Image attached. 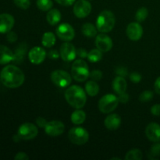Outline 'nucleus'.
I'll list each match as a JSON object with an SVG mask.
<instances>
[{
    "instance_id": "nucleus-37",
    "label": "nucleus",
    "mask_w": 160,
    "mask_h": 160,
    "mask_svg": "<svg viewBox=\"0 0 160 160\" xmlns=\"http://www.w3.org/2000/svg\"><path fill=\"white\" fill-rule=\"evenodd\" d=\"M47 123H48L47 120L42 117H39L36 119V124L41 128H45V126H46Z\"/></svg>"
},
{
    "instance_id": "nucleus-18",
    "label": "nucleus",
    "mask_w": 160,
    "mask_h": 160,
    "mask_svg": "<svg viewBox=\"0 0 160 160\" xmlns=\"http://www.w3.org/2000/svg\"><path fill=\"white\" fill-rule=\"evenodd\" d=\"M104 124L109 131H115L120 128L121 124V118L118 114L112 113L106 117L104 120Z\"/></svg>"
},
{
    "instance_id": "nucleus-20",
    "label": "nucleus",
    "mask_w": 160,
    "mask_h": 160,
    "mask_svg": "<svg viewBox=\"0 0 160 160\" xmlns=\"http://www.w3.org/2000/svg\"><path fill=\"white\" fill-rule=\"evenodd\" d=\"M112 86L114 92L119 95V94L123 93V92H126L128 84H127L126 80L124 79L123 77L117 76L112 81Z\"/></svg>"
},
{
    "instance_id": "nucleus-38",
    "label": "nucleus",
    "mask_w": 160,
    "mask_h": 160,
    "mask_svg": "<svg viewBox=\"0 0 160 160\" xmlns=\"http://www.w3.org/2000/svg\"><path fill=\"white\" fill-rule=\"evenodd\" d=\"M117 98H118L119 102L127 103L128 101H129V95H128L126 92L119 94V96L117 97Z\"/></svg>"
},
{
    "instance_id": "nucleus-21",
    "label": "nucleus",
    "mask_w": 160,
    "mask_h": 160,
    "mask_svg": "<svg viewBox=\"0 0 160 160\" xmlns=\"http://www.w3.org/2000/svg\"><path fill=\"white\" fill-rule=\"evenodd\" d=\"M46 20L50 25L55 26L60 22L61 12L57 9H51L47 13Z\"/></svg>"
},
{
    "instance_id": "nucleus-17",
    "label": "nucleus",
    "mask_w": 160,
    "mask_h": 160,
    "mask_svg": "<svg viewBox=\"0 0 160 160\" xmlns=\"http://www.w3.org/2000/svg\"><path fill=\"white\" fill-rule=\"evenodd\" d=\"M145 134L148 139L151 142H160V125L156 123H150L145 129Z\"/></svg>"
},
{
    "instance_id": "nucleus-40",
    "label": "nucleus",
    "mask_w": 160,
    "mask_h": 160,
    "mask_svg": "<svg viewBox=\"0 0 160 160\" xmlns=\"http://www.w3.org/2000/svg\"><path fill=\"white\" fill-rule=\"evenodd\" d=\"M55 1H56L58 4L61 5V6H69L73 5L76 0H55Z\"/></svg>"
},
{
    "instance_id": "nucleus-34",
    "label": "nucleus",
    "mask_w": 160,
    "mask_h": 160,
    "mask_svg": "<svg viewBox=\"0 0 160 160\" xmlns=\"http://www.w3.org/2000/svg\"><path fill=\"white\" fill-rule=\"evenodd\" d=\"M150 155L152 156V159H155L157 156H160V143L159 142H156V145H153L152 147L151 150H150Z\"/></svg>"
},
{
    "instance_id": "nucleus-23",
    "label": "nucleus",
    "mask_w": 160,
    "mask_h": 160,
    "mask_svg": "<svg viewBox=\"0 0 160 160\" xmlns=\"http://www.w3.org/2000/svg\"><path fill=\"white\" fill-rule=\"evenodd\" d=\"M56 35L51 31L45 32L42 38V44L45 48H52L56 44Z\"/></svg>"
},
{
    "instance_id": "nucleus-2",
    "label": "nucleus",
    "mask_w": 160,
    "mask_h": 160,
    "mask_svg": "<svg viewBox=\"0 0 160 160\" xmlns=\"http://www.w3.org/2000/svg\"><path fill=\"white\" fill-rule=\"evenodd\" d=\"M64 97L68 104L75 109L83 108L87 102L86 92L78 85L70 86L66 90Z\"/></svg>"
},
{
    "instance_id": "nucleus-41",
    "label": "nucleus",
    "mask_w": 160,
    "mask_h": 160,
    "mask_svg": "<svg viewBox=\"0 0 160 160\" xmlns=\"http://www.w3.org/2000/svg\"><path fill=\"white\" fill-rule=\"evenodd\" d=\"M6 38L9 42H15L17 40V35L15 32H12V31H10L9 32L7 33Z\"/></svg>"
},
{
    "instance_id": "nucleus-24",
    "label": "nucleus",
    "mask_w": 160,
    "mask_h": 160,
    "mask_svg": "<svg viewBox=\"0 0 160 160\" xmlns=\"http://www.w3.org/2000/svg\"><path fill=\"white\" fill-rule=\"evenodd\" d=\"M81 31L85 37L94 38L97 35L98 29L92 23H86L83 24L82 28H81Z\"/></svg>"
},
{
    "instance_id": "nucleus-36",
    "label": "nucleus",
    "mask_w": 160,
    "mask_h": 160,
    "mask_svg": "<svg viewBox=\"0 0 160 160\" xmlns=\"http://www.w3.org/2000/svg\"><path fill=\"white\" fill-rule=\"evenodd\" d=\"M130 80L134 83H138L142 80V75L138 72H133L130 75Z\"/></svg>"
},
{
    "instance_id": "nucleus-45",
    "label": "nucleus",
    "mask_w": 160,
    "mask_h": 160,
    "mask_svg": "<svg viewBox=\"0 0 160 160\" xmlns=\"http://www.w3.org/2000/svg\"><path fill=\"white\" fill-rule=\"evenodd\" d=\"M154 87L155 91H156V93L160 95V77H159V78L156 80V81H155Z\"/></svg>"
},
{
    "instance_id": "nucleus-26",
    "label": "nucleus",
    "mask_w": 160,
    "mask_h": 160,
    "mask_svg": "<svg viewBox=\"0 0 160 160\" xmlns=\"http://www.w3.org/2000/svg\"><path fill=\"white\" fill-rule=\"evenodd\" d=\"M27 52V45L23 43L20 44L18 47H17V50H16L15 53H14V59L13 62H17V63H20L23 61V57L25 56Z\"/></svg>"
},
{
    "instance_id": "nucleus-11",
    "label": "nucleus",
    "mask_w": 160,
    "mask_h": 160,
    "mask_svg": "<svg viewBox=\"0 0 160 160\" xmlns=\"http://www.w3.org/2000/svg\"><path fill=\"white\" fill-rule=\"evenodd\" d=\"M65 131V125L59 120H52L47 123L45 131L50 137H58Z\"/></svg>"
},
{
    "instance_id": "nucleus-42",
    "label": "nucleus",
    "mask_w": 160,
    "mask_h": 160,
    "mask_svg": "<svg viewBox=\"0 0 160 160\" xmlns=\"http://www.w3.org/2000/svg\"><path fill=\"white\" fill-rule=\"evenodd\" d=\"M14 159L15 160H28L29 159V156L26 154L25 152H18L14 157Z\"/></svg>"
},
{
    "instance_id": "nucleus-3",
    "label": "nucleus",
    "mask_w": 160,
    "mask_h": 160,
    "mask_svg": "<svg viewBox=\"0 0 160 160\" xmlns=\"http://www.w3.org/2000/svg\"><path fill=\"white\" fill-rule=\"evenodd\" d=\"M115 23L116 18L113 12L109 10H103L97 17L96 28L101 33H108L113 29Z\"/></svg>"
},
{
    "instance_id": "nucleus-15",
    "label": "nucleus",
    "mask_w": 160,
    "mask_h": 160,
    "mask_svg": "<svg viewBox=\"0 0 160 160\" xmlns=\"http://www.w3.org/2000/svg\"><path fill=\"white\" fill-rule=\"evenodd\" d=\"M46 52L40 46L33 47L28 52V58L31 63L38 65L41 64L46 57Z\"/></svg>"
},
{
    "instance_id": "nucleus-5",
    "label": "nucleus",
    "mask_w": 160,
    "mask_h": 160,
    "mask_svg": "<svg viewBox=\"0 0 160 160\" xmlns=\"http://www.w3.org/2000/svg\"><path fill=\"white\" fill-rule=\"evenodd\" d=\"M119 104L118 98L113 94H107L102 97L98 101V109L102 113H109L117 108Z\"/></svg>"
},
{
    "instance_id": "nucleus-43",
    "label": "nucleus",
    "mask_w": 160,
    "mask_h": 160,
    "mask_svg": "<svg viewBox=\"0 0 160 160\" xmlns=\"http://www.w3.org/2000/svg\"><path fill=\"white\" fill-rule=\"evenodd\" d=\"M88 54V52L86 51L84 48H78V49H77V56H78L79 57L82 58V59L87 58Z\"/></svg>"
},
{
    "instance_id": "nucleus-30",
    "label": "nucleus",
    "mask_w": 160,
    "mask_h": 160,
    "mask_svg": "<svg viewBox=\"0 0 160 160\" xmlns=\"http://www.w3.org/2000/svg\"><path fill=\"white\" fill-rule=\"evenodd\" d=\"M148 10L146 7H141L135 14V19L138 22H142L148 17Z\"/></svg>"
},
{
    "instance_id": "nucleus-13",
    "label": "nucleus",
    "mask_w": 160,
    "mask_h": 160,
    "mask_svg": "<svg viewBox=\"0 0 160 160\" xmlns=\"http://www.w3.org/2000/svg\"><path fill=\"white\" fill-rule=\"evenodd\" d=\"M95 45L98 49L102 52H106L112 49V40L106 33H101L97 34L95 38Z\"/></svg>"
},
{
    "instance_id": "nucleus-28",
    "label": "nucleus",
    "mask_w": 160,
    "mask_h": 160,
    "mask_svg": "<svg viewBox=\"0 0 160 160\" xmlns=\"http://www.w3.org/2000/svg\"><path fill=\"white\" fill-rule=\"evenodd\" d=\"M143 158L142 151L138 148H134L128 152L125 156L126 160H141Z\"/></svg>"
},
{
    "instance_id": "nucleus-7",
    "label": "nucleus",
    "mask_w": 160,
    "mask_h": 160,
    "mask_svg": "<svg viewBox=\"0 0 160 160\" xmlns=\"http://www.w3.org/2000/svg\"><path fill=\"white\" fill-rule=\"evenodd\" d=\"M51 80L55 85L59 88H67L71 84L72 76L65 70H56L52 72Z\"/></svg>"
},
{
    "instance_id": "nucleus-39",
    "label": "nucleus",
    "mask_w": 160,
    "mask_h": 160,
    "mask_svg": "<svg viewBox=\"0 0 160 160\" xmlns=\"http://www.w3.org/2000/svg\"><path fill=\"white\" fill-rule=\"evenodd\" d=\"M151 113L156 117H160V104H156L152 106Z\"/></svg>"
},
{
    "instance_id": "nucleus-22",
    "label": "nucleus",
    "mask_w": 160,
    "mask_h": 160,
    "mask_svg": "<svg viewBox=\"0 0 160 160\" xmlns=\"http://www.w3.org/2000/svg\"><path fill=\"white\" fill-rule=\"evenodd\" d=\"M72 123L73 124L80 125L82 124L86 120V113L84 111L81 110V109H77V110L73 111L70 117Z\"/></svg>"
},
{
    "instance_id": "nucleus-46",
    "label": "nucleus",
    "mask_w": 160,
    "mask_h": 160,
    "mask_svg": "<svg viewBox=\"0 0 160 160\" xmlns=\"http://www.w3.org/2000/svg\"><path fill=\"white\" fill-rule=\"evenodd\" d=\"M0 81H1V80H0Z\"/></svg>"
},
{
    "instance_id": "nucleus-1",
    "label": "nucleus",
    "mask_w": 160,
    "mask_h": 160,
    "mask_svg": "<svg viewBox=\"0 0 160 160\" xmlns=\"http://www.w3.org/2000/svg\"><path fill=\"white\" fill-rule=\"evenodd\" d=\"M0 80L6 87L17 88L23 84L25 76L23 72L19 67L14 65H8L1 70Z\"/></svg>"
},
{
    "instance_id": "nucleus-35",
    "label": "nucleus",
    "mask_w": 160,
    "mask_h": 160,
    "mask_svg": "<svg viewBox=\"0 0 160 160\" xmlns=\"http://www.w3.org/2000/svg\"><path fill=\"white\" fill-rule=\"evenodd\" d=\"M116 73L117 74V76L120 77H126L128 74V69L124 67H118L116 69Z\"/></svg>"
},
{
    "instance_id": "nucleus-14",
    "label": "nucleus",
    "mask_w": 160,
    "mask_h": 160,
    "mask_svg": "<svg viewBox=\"0 0 160 160\" xmlns=\"http://www.w3.org/2000/svg\"><path fill=\"white\" fill-rule=\"evenodd\" d=\"M126 33L130 40L136 42L142 38L143 35V28L139 23L132 22L127 27Z\"/></svg>"
},
{
    "instance_id": "nucleus-27",
    "label": "nucleus",
    "mask_w": 160,
    "mask_h": 160,
    "mask_svg": "<svg viewBox=\"0 0 160 160\" xmlns=\"http://www.w3.org/2000/svg\"><path fill=\"white\" fill-rule=\"evenodd\" d=\"M102 52L100 51L98 48H95V49L91 50L88 54V59L91 62H99L102 58Z\"/></svg>"
},
{
    "instance_id": "nucleus-4",
    "label": "nucleus",
    "mask_w": 160,
    "mask_h": 160,
    "mask_svg": "<svg viewBox=\"0 0 160 160\" xmlns=\"http://www.w3.org/2000/svg\"><path fill=\"white\" fill-rule=\"evenodd\" d=\"M88 66L83 59H77L73 62L71 68L72 78L78 82H84L89 78Z\"/></svg>"
},
{
    "instance_id": "nucleus-9",
    "label": "nucleus",
    "mask_w": 160,
    "mask_h": 160,
    "mask_svg": "<svg viewBox=\"0 0 160 160\" xmlns=\"http://www.w3.org/2000/svg\"><path fill=\"white\" fill-rule=\"evenodd\" d=\"M92 4L88 0H78L73 6V13L78 18H85L92 12Z\"/></svg>"
},
{
    "instance_id": "nucleus-33",
    "label": "nucleus",
    "mask_w": 160,
    "mask_h": 160,
    "mask_svg": "<svg viewBox=\"0 0 160 160\" xmlns=\"http://www.w3.org/2000/svg\"><path fill=\"white\" fill-rule=\"evenodd\" d=\"M89 78L95 81H100L102 78V72L99 70H94L89 73Z\"/></svg>"
},
{
    "instance_id": "nucleus-6",
    "label": "nucleus",
    "mask_w": 160,
    "mask_h": 160,
    "mask_svg": "<svg viewBox=\"0 0 160 160\" xmlns=\"http://www.w3.org/2000/svg\"><path fill=\"white\" fill-rule=\"evenodd\" d=\"M68 138L73 144L82 145L87 143L89 139V134L84 128H73L68 133Z\"/></svg>"
},
{
    "instance_id": "nucleus-19",
    "label": "nucleus",
    "mask_w": 160,
    "mask_h": 160,
    "mask_svg": "<svg viewBox=\"0 0 160 160\" xmlns=\"http://www.w3.org/2000/svg\"><path fill=\"white\" fill-rule=\"evenodd\" d=\"M14 53L7 46L0 45V64L4 65L13 61Z\"/></svg>"
},
{
    "instance_id": "nucleus-10",
    "label": "nucleus",
    "mask_w": 160,
    "mask_h": 160,
    "mask_svg": "<svg viewBox=\"0 0 160 160\" xmlns=\"http://www.w3.org/2000/svg\"><path fill=\"white\" fill-rule=\"evenodd\" d=\"M56 35L64 42H70L75 37V31L73 27L67 23H61L56 28Z\"/></svg>"
},
{
    "instance_id": "nucleus-25",
    "label": "nucleus",
    "mask_w": 160,
    "mask_h": 160,
    "mask_svg": "<svg viewBox=\"0 0 160 160\" xmlns=\"http://www.w3.org/2000/svg\"><path fill=\"white\" fill-rule=\"evenodd\" d=\"M85 92L90 96H95L99 92V86L97 84L96 81H89L85 84Z\"/></svg>"
},
{
    "instance_id": "nucleus-32",
    "label": "nucleus",
    "mask_w": 160,
    "mask_h": 160,
    "mask_svg": "<svg viewBox=\"0 0 160 160\" xmlns=\"http://www.w3.org/2000/svg\"><path fill=\"white\" fill-rule=\"evenodd\" d=\"M17 7L22 9H28L31 6V0H13Z\"/></svg>"
},
{
    "instance_id": "nucleus-31",
    "label": "nucleus",
    "mask_w": 160,
    "mask_h": 160,
    "mask_svg": "<svg viewBox=\"0 0 160 160\" xmlns=\"http://www.w3.org/2000/svg\"><path fill=\"white\" fill-rule=\"evenodd\" d=\"M153 92L152 91H144L143 92L141 93V95H139V100H140L142 102H149L150 100L152 99L153 98Z\"/></svg>"
},
{
    "instance_id": "nucleus-8",
    "label": "nucleus",
    "mask_w": 160,
    "mask_h": 160,
    "mask_svg": "<svg viewBox=\"0 0 160 160\" xmlns=\"http://www.w3.org/2000/svg\"><path fill=\"white\" fill-rule=\"evenodd\" d=\"M38 134V130L37 127L34 123H28V122L20 125L17 131V134L20 136V138L25 141L34 139V138L37 137Z\"/></svg>"
},
{
    "instance_id": "nucleus-16",
    "label": "nucleus",
    "mask_w": 160,
    "mask_h": 160,
    "mask_svg": "<svg viewBox=\"0 0 160 160\" xmlns=\"http://www.w3.org/2000/svg\"><path fill=\"white\" fill-rule=\"evenodd\" d=\"M15 20L13 17L9 13L0 14V33L6 34L9 32L13 28Z\"/></svg>"
},
{
    "instance_id": "nucleus-29",
    "label": "nucleus",
    "mask_w": 160,
    "mask_h": 160,
    "mask_svg": "<svg viewBox=\"0 0 160 160\" xmlns=\"http://www.w3.org/2000/svg\"><path fill=\"white\" fill-rule=\"evenodd\" d=\"M37 7L42 11H48L52 8L53 2L52 0H37Z\"/></svg>"
},
{
    "instance_id": "nucleus-44",
    "label": "nucleus",
    "mask_w": 160,
    "mask_h": 160,
    "mask_svg": "<svg viewBox=\"0 0 160 160\" xmlns=\"http://www.w3.org/2000/svg\"><path fill=\"white\" fill-rule=\"evenodd\" d=\"M59 56H60V54L56 50H50L49 52H48V58H50L51 59H58L59 57Z\"/></svg>"
},
{
    "instance_id": "nucleus-12",
    "label": "nucleus",
    "mask_w": 160,
    "mask_h": 160,
    "mask_svg": "<svg viewBox=\"0 0 160 160\" xmlns=\"http://www.w3.org/2000/svg\"><path fill=\"white\" fill-rule=\"evenodd\" d=\"M61 58L66 62H71L74 60L77 56V50L73 44L66 42L62 44L59 49Z\"/></svg>"
}]
</instances>
